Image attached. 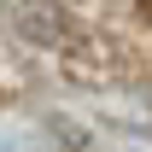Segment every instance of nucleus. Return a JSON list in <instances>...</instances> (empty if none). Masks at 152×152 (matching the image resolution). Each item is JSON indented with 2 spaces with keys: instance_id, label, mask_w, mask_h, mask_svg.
Returning <instances> with one entry per match:
<instances>
[{
  "instance_id": "f03ea898",
  "label": "nucleus",
  "mask_w": 152,
  "mask_h": 152,
  "mask_svg": "<svg viewBox=\"0 0 152 152\" xmlns=\"http://www.w3.org/2000/svg\"><path fill=\"white\" fill-rule=\"evenodd\" d=\"M140 12H146V18H152V0H140Z\"/></svg>"
},
{
  "instance_id": "f257e3e1",
  "label": "nucleus",
  "mask_w": 152,
  "mask_h": 152,
  "mask_svg": "<svg viewBox=\"0 0 152 152\" xmlns=\"http://www.w3.org/2000/svg\"><path fill=\"white\" fill-rule=\"evenodd\" d=\"M12 29H18L29 47H64L76 35L70 12L58 6V0H18V12H12Z\"/></svg>"
}]
</instances>
